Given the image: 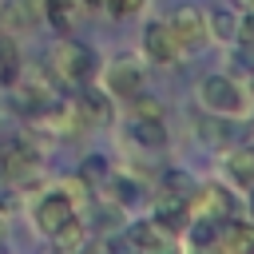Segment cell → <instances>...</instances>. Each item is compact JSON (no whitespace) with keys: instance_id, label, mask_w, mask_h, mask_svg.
I'll list each match as a JSON object with an SVG mask.
<instances>
[{"instance_id":"obj_1","label":"cell","mask_w":254,"mask_h":254,"mask_svg":"<svg viewBox=\"0 0 254 254\" xmlns=\"http://www.w3.org/2000/svg\"><path fill=\"white\" fill-rule=\"evenodd\" d=\"M48 64H52V75L56 79L83 83L95 71V52L87 44H79V40H56L52 52H48Z\"/></svg>"},{"instance_id":"obj_2","label":"cell","mask_w":254,"mask_h":254,"mask_svg":"<svg viewBox=\"0 0 254 254\" xmlns=\"http://www.w3.org/2000/svg\"><path fill=\"white\" fill-rule=\"evenodd\" d=\"M171 32H175V40H179V48L183 52H194V48H202V40H206V16H202V8H194V4H183V8H175L171 12Z\"/></svg>"},{"instance_id":"obj_3","label":"cell","mask_w":254,"mask_h":254,"mask_svg":"<svg viewBox=\"0 0 254 254\" xmlns=\"http://www.w3.org/2000/svg\"><path fill=\"white\" fill-rule=\"evenodd\" d=\"M198 95H202V103H206L210 111H218V115H238V111H242V91H238V83L226 79V75H206L202 87H198Z\"/></svg>"},{"instance_id":"obj_4","label":"cell","mask_w":254,"mask_h":254,"mask_svg":"<svg viewBox=\"0 0 254 254\" xmlns=\"http://www.w3.org/2000/svg\"><path fill=\"white\" fill-rule=\"evenodd\" d=\"M143 48H147V56L151 60H159V64H175L179 60V40H175V32H171V24H151L147 32H143Z\"/></svg>"},{"instance_id":"obj_5","label":"cell","mask_w":254,"mask_h":254,"mask_svg":"<svg viewBox=\"0 0 254 254\" xmlns=\"http://www.w3.org/2000/svg\"><path fill=\"white\" fill-rule=\"evenodd\" d=\"M230 206H234L230 194H222L218 187H202V190L194 187V194L187 198V210H190V214H198V218H214V222H218L222 214H230Z\"/></svg>"},{"instance_id":"obj_6","label":"cell","mask_w":254,"mask_h":254,"mask_svg":"<svg viewBox=\"0 0 254 254\" xmlns=\"http://www.w3.org/2000/svg\"><path fill=\"white\" fill-rule=\"evenodd\" d=\"M67 218H71V198H67V194H48V198H40V206H36V222H40L44 234H56Z\"/></svg>"},{"instance_id":"obj_7","label":"cell","mask_w":254,"mask_h":254,"mask_svg":"<svg viewBox=\"0 0 254 254\" xmlns=\"http://www.w3.org/2000/svg\"><path fill=\"white\" fill-rule=\"evenodd\" d=\"M36 167V155L24 147V143H0V175L4 179H24L28 171Z\"/></svg>"},{"instance_id":"obj_8","label":"cell","mask_w":254,"mask_h":254,"mask_svg":"<svg viewBox=\"0 0 254 254\" xmlns=\"http://www.w3.org/2000/svg\"><path fill=\"white\" fill-rule=\"evenodd\" d=\"M107 87H111V95H135V91H143V75H139V67L131 64V60H115L111 64V71H107Z\"/></svg>"},{"instance_id":"obj_9","label":"cell","mask_w":254,"mask_h":254,"mask_svg":"<svg viewBox=\"0 0 254 254\" xmlns=\"http://www.w3.org/2000/svg\"><path fill=\"white\" fill-rule=\"evenodd\" d=\"M214 246L226 250V254H254V226H246V222H230L226 230L214 234Z\"/></svg>"},{"instance_id":"obj_10","label":"cell","mask_w":254,"mask_h":254,"mask_svg":"<svg viewBox=\"0 0 254 254\" xmlns=\"http://www.w3.org/2000/svg\"><path fill=\"white\" fill-rule=\"evenodd\" d=\"M127 246H135V250H163L167 238L159 234V222H139V226H131Z\"/></svg>"},{"instance_id":"obj_11","label":"cell","mask_w":254,"mask_h":254,"mask_svg":"<svg viewBox=\"0 0 254 254\" xmlns=\"http://www.w3.org/2000/svg\"><path fill=\"white\" fill-rule=\"evenodd\" d=\"M202 16H206V36H218V40H234V36H238V20H234L230 12L210 8V12H202Z\"/></svg>"},{"instance_id":"obj_12","label":"cell","mask_w":254,"mask_h":254,"mask_svg":"<svg viewBox=\"0 0 254 254\" xmlns=\"http://www.w3.org/2000/svg\"><path fill=\"white\" fill-rule=\"evenodd\" d=\"M131 135H135L143 147H163V143H167L163 119H135V123H131Z\"/></svg>"},{"instance_id":"obj_13","label":"cell","mask_w":254,"mask_h":254,"mask_svg":"<svg viewBox=\"0 0 254 254\" xmlns=\"http://www.w3.org/2000/svg\"><path fill=\"white\" fill-rule=\"evenodd\" d=\"M52 238H56V246H60V250H79V246L87 242V230H83L75 218H67V222H64Z\"/></svg>"},{"instance_id":"obj_14","label":"cell","mask_w":254,"mask_h":254,"mask_svg":"<svg viewBox=\"0 0 254 254\" xmlns=\"http://www.w3.org/2000/svg\"><path fill=\"white\" fill-rule=\"evenodd\" d=\"M20 75V56H16V44L8 36H0V83H12Z\"/></svg>"},{"instance_id":"obj_15","label":"cell","mask_w":254,"mask_h":254,"mask_svg":"<svg viewBox=\"0 0 254 254\" xmlns=\"http://www.w3.org/2000/svg\"><path fill=\"white\" fill-rule=\"evenodd\" d=\"M79 107H83V115H87V123H111V107H107V99L103 95H95V91H87L83 99H79Z\"/></svg>"},{"instance_id":"obj_16","label":"cell","mask_w":254,"mask_h":254,"mask_svg":"<svg viewBox=\"0 0 254 254\" xmlns=\"http://www.w3.org/2000/svg\"><path fill=\"white\" fill-rule=\"evenodd\" d=\"M163 194H171V198H190L194 194V183H190V175H183V171H167L163 175Z\"/></svg>"},{"instance_id":"obj_17","label":"cell","mask_w":254,"mask_h":254,"mask_svg":"<svg viewBox=\"0 0 254 254\" xmlns=\"http://www.w3.org/2000/svg\"><path fill=\"white\" fill-rule=\"evenodd\" d=\"M230 175H234L242 187H254V147H242V151L230 159Z\"/></svg>"},{"instance_id":"obj_18","label":"cell","mask_w":254,"mask_h":254,"mask_svg":"<svg viewBox=\"0 0 254 254\" xmlns=\"http://www.w3.org/2000/svg\"><path fill=\"white\" fill-rule=\"evenodd\" d=\"M214 234H218V222L214 218H198V226L190 230V242L194 246H214Z\"/></svg>"},{"instance_id":"obj_19","label":"cell","mask_w":254,"mask_h":254,"mask_svg":"<svg viewBox=\"0 0 254 254\" xmlns=\"http://www.w3.org/2000/svg\"><path fill=\"white\" fill-rule=\"evenodd\" d=\"M48 4V16H52V24L60 28V32H67L71 28V12H67V0H44Z\"/></svg>"},{"instance_id":"obj_20","label":"cell","mask_w":254,"mask_h":254,"mask_svg":"<svg viewBox=\"0 0 254 254\" xmlns=\"http://www.w3.org/2000/svg\"><path fill=\"white\" fill-rule=\"evenodd\" d=\"M131 99H135V115H139V119H163V111H159V103H151V99H147L143 91H135Z\"/></svg>"},{"instance_id":"obj_21","label":"cell","mask_w":254,"mask_h":254,"mask_svg":"<svg viewBox=\"0 0 254 254\" xmlns=\"http://www.w3.org/2000/svg\"><path fill=\"white\" fill-rule=\"evenodd\" d=\"M202 139H206V143H226V139H230V127H226L222 119H218V123H202Z\"/></svg>"},{"instance_id":"obj_22","label":"cell","mask_w":254,"mask_h":254,"mask_svg":"<svg viewBox=\"0 0 254 254\" xmlns=\"http://www.w3.org/2000/svg\"><path fill=\"white\" fill-rule=\"evenodd\" d=\"M103 171H107V167H103V155H91V159L83 163V179H87V183H91V179H99Z\"/></svg>"},{"instance_id":"obj_23","label":"cell","mask_w":254,"mask_h":254,"mask_svg":"<svg viewBox=\"0 0 254 254\" xmlns=\"http://www.w3.org/2000/svg\"><path fill=\"white\" fill-rule=\"evenodd\" d=\"M143 8V0H111V12L115 16H135Z\"/></svg>"},{"instance_id":"obj_24","label":"cell","mask_w":254,"mask_h":254,"mask_svg":"<svg viewBox=\"0 0 254 254\" xmlns=\"http://www.w3.org/2000/svg\"><path fill=\"white\" fill-rule=\"evenodd\" d=\"M238 64H242L246 71H254V40H242V48H238Z\"/></svg>"},{"instance_id":"obj_25","label":"cell","mask_w":254,"mask_h":254,"mask_svg":"<svg viewBox=\"0 0 254 254\" xmlns=\"http://www.w3.org/2000/svg\"><path fill=\"white\" fill-rule=\"evenodd\" d=\"M115 194H119V202H135V183L115 179Z\"/></svg>"},{"instance_id":"obj_26","label":"cell","mask_w":254,"mask_h":254,"mask_svg":"<svg viewBox=\"0 0 254 254\" xmlns=\"http://www.w3.org/2000/svg\"><path fill=\"white\" fill-rule=\"evenodd\" d=\"M95 218H99V226H103V230H111V226L119 222V210H115V206H103V210H99Z\"/></svg>"},{"instance_id":"obj_27","label":"cell","mask_w":254,"mask_h":254,"mask_svg":"<svg viewBox=\"0 0 254 254\" xmlns=\"http://www.w3.org/2000/svg\"><path fill=\"white\" fill-rule=\"evenodd\" d=\"M238 36H242V40H254V16L242 24V32H238Z\"/></svg>"},{"instance_id":"obj_28","label":"cell","mask_w":254,"mask_h":254,"mask_svg":"<svg viewBox=\"0 0 254 254\" xmlns=\"http://www.w3.org/2000/svg\"><path fill=\"white\" fill-rule=\"evenodd\" d=\"M0 238H4V218H0Z\"/></svg>"},{"instance_id":"obj_29","label":"cell","mask_w":254,"mask_h":254,"mask_svg":"<svg viewBox=\"0 0 254 254\" xmlns=\"http://www.w3.org/2000/svg\"><path fill=\"white\" fill-rule=\"evenodd\" d=\"M250 210H254V190H250Z\"/></svg>"}]
</instances>
